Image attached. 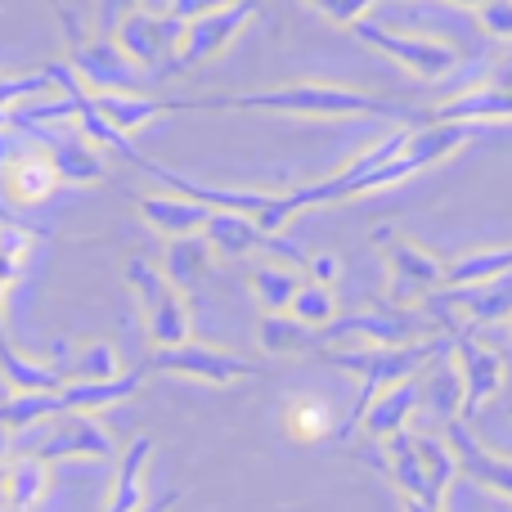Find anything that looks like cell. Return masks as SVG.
<instances>
[{
  "instance_id": "cell-25",
  "label": "cell",
  "mask_w": 512,
  "mask_h": 512,
  "mask_svg": "<svg viewBox=\"0 0 512 512\" xmlns=\"http://www.w3.org/2000/svg\"><path fill=\"white\" fill-rule=\"evenodd\" d=\"M95 104L104 108V117L117 126V131H140L149 126L153 117L167 113V99H153V95H135V90H99Z\"/></svg>"
},
{
  "instance_id": "cell-44",
  "label": "cell",
  "mask_w": 512,
  "mask_h": 512,
  "mask_svg": "<svg viewBox=\"0 0 512 512\" xmlns=\"http://www.w3.org/2000/svg\"><path fill=\"white\" fill-rule=\"evenodd\" d=\"M0 225H23V221H18V216H14V212H9V207H5V203H0ZM27 230H41V225H27Z\"/></svg>"
},
{
  "instance_id": "cell-10",
  "label": "cell",
  "mask_w": 512,
  "mask_h": 512,
  "mask_svg": "<svg viewBox=\"0 0 512 512\" xmlns=\"http://www.w3.org/2000/svg\"><path fill=\"white\" fill-rule=\"evenodd\" d=\"M23 140L41 144L45 158L54 162V171H59L63 185H95V180H104V158H99L95 140L90 135H72V131H54L50 122H23L14 126Z\"/></svg>"
},
{
  "instance_id": "cell-43",
  "label": "cell",
  "mask_w": 512,
  "mask_h": 512,
  "mask_svg": "<svg viewBox=\"0 0 512 512\" xmlns=\"http://www.w3.org/2000/svg\"><path fill=\"white\" fill-rule=\"evenodd\" d=\"M14 427H0V468H5V459H9V445H14Z\"/></svg>"
},
{
  "instance_id": "cell-8",
  "label": "cell",
  "mask_w": 512,
  "mask_h": 512,
  "mask_svg": "<svg viewBox=\"0 0 512 512\" xmlns=\"http://www.w3.org/2000/svg\"><path fill=\"white\" fill-rule=\"evenodd\" d=\"M149 373H180V378H198V382H212V387H230V382H248L261 373V364L248 360V355H234V351H216V346H167V351H153L144 360Z\"/></svg>"
},
{
  "instance_id": "cell-37",
  "label": "cell",
  "mask_w": 512,
  "mask_h": 512,
  "mask_svg": "<svg viewBox=\"0 0 512 512\" xmlns=\"http://www.w3.org/2000/svg\"><path fill=\"white\" fill-rule=\"evenodd\" d=\"M131 9H140V0H95V32H117V23H122Z\"/></svg>"
},
{
  "instance_id": "cell-21",
  "label": "cell",
  "mask_w": 512,
  "mask_h": 512,
  "mask_svg": "<svg viewBox=\"0 0 512 512\" xmlns=\"http://www.w3.org/2000/svg\"><path fill=\"white\" fill-rule=\"evenodd\" d=\"M149 369H135V373H117V378H104V382H86V378H72L63 387V400L68 409H81V414H95V409H108V405H122L131 400L135 391L144 387Z\"/></svg>"
},
{
  "instance_id": "cell-2",
  "label": "cell",
  "mask_w": 512,
  "mask_h": 512,
  "mask_svg": "<svg viewBox=\"0 0 512 512\" xmlns=\"http://www.w3.org/2000/svg\"><path fill=\"white\" fill-rule=\"evenodd\" d=\"M445 351V342H405V346H369V351H319V360L333 364V369H351L364 378L360 391V405L351 409V418L342 423V436L360 432V418L364 409L378 400V391H387L391 382H405L414 378L423 364H432L436 355Z\"/></svg>"
},
{
  "instance_id": "cell-40",
  "label": "cell",
  "mask_w": 512,
  "mask_h": 512,
  "mask_svg": "<svg viewBox=\"0 0 512 512\" xmlns=\"http://www.w3.org/2000/svg\"><path fill=\"white\" fill-rule=\"evenodd\" d=\"M18 153H23V149L14 144V126H0V171H5L9 162L18 158Z\"/></svg>"
},
{
  "instance_id": "cell-48",
  "label": "cell",
  "mask_w": 512,
  "mask_h": 512,
  "mask_svg": "<svg viewBox=\"0 0 512 512\" xmlns=\"http://www.w3.org/2000/svg\"><path fill=\"white\" fill-rule=\"evenodd\" d=\"M0 126H14V117H9V113H0Z\"/></svg>"
},
{
  "instance_id": "cell-16",
  "label": "cell",
  "mask_w": 512,
  "mask_h": 512,
  "mask_svg": "<svg viewBox=\"0 0 512 512\" xmlns=\"http://www.w3.org/2000/svg\"><path fill=\"white\" fill-rule=\"evenodd\" d=\"M135 212L144 216V225H153L167 239H189V234L207 230L216 207L194 203L185 194H144V198H135Z\"/></svg>"
},
{
  "instance_id": "cell-17",
  "label": "cell",
  "mask_w": 512,
  "mask_h": 512,
  "mask_svg": "<svg viewBox=\"0 0 512 512\" xmlns=\"http://www.w3.org/2000/svg\"><path fill=\"white\" fill-rule=\"evenodd\" d=\"M427 122H472V126L512 122V90H504L499 81H490V86H472V90H463V95L445 99L441 108H432Z\"/></svg>"
},
{
  "instance_id": "cell-32",
  "label": "cell",
  "mask_w": 512,
  "mask_h": 512,
  "mask_svg": "<svg viewBox=\"0 0 512 512\" xmlns=\"http://www.w3.org/2000/svg\"><path fill=\"white\" fill-rule=\"evenodd\" d=\"M50 90H59V86H54V77H50V68H36V72H0V113H14V108L32 104V99L50 95Z\"/></svg>"
},
{
  "instance_id": "cell-27",
  "label": "cell",
  "mask_w": 512,
  "mask_h": 512,
  "mask_svg": "<svg viewBox=\"0 0 512 512\" xmlns=\"http://www.w3.org/2000/svg\"><path fill=\"white\" fill-rule=\"evenodd\" d=\"M248 288L252 297L261 301V310H270V315H288L292 297H297L306 283H301L297 270H283V265H256L248 274Z\"/></svg>"
},
{
  "instance_id": "cell-42",
  "label": "cell",
  "mask_w": 512,
  "mask_h": 512,
  "mask_svg": "<svg viewBox=\"0 0 512 512\" xmlns=\"http://www.w3.org/2000/svg\"><path fill=\"white\" fill-rule=\"evenodd\" d=\"M400 508H405V512H445V508L423 504V499H414V495H400Z\"/></svg>"
},
{
  "instance_id": "cell-39",
  "label": "cell",
  "mask_w": 512,
  "mask_h": 512,
  "mask_svg": "<svg viewBox=\"0 0 512 512\" xmlns=\"http://www.w3.org/2000/svg\"><path fill=\"white\" fill-rule=\"evenodd\" d=\"M337 274H342V265H337L333 252H324V256H315V261H310V279H315V283H333Z\"/></svg>"
},
{
  "instance_id": "cell-1",
  "label": "cell",
  "mask_w": 512,
  "mask_h": 512,
  "mask_svg": "<svg viewBox=\"0 0 512 512\" xmlns=\"http://www.w3.org/2000/svg\"><path fill=\"white\" fill-rule=\"evenodd\" d=\"M167 113H283V117H315V122H346V117H400V122H427V113L396 104V99L369 95V90L333 86V81H292L274 90H248V95H203V99H171Z\"/></svg>"
},
{
  "instance_id": "cell-26",
  "label": "cell",
  "mask_w": 512,
  "mask_h": 512,
  "mask_svg": "<svg viewBox=\"0 0 512 512\" xmlns=\"http://www.w3.org/2000/svg\"><path fill=\"white\" fill-rule=\"evenodd\" d=\"M283 432L292 436V441L310 445V441H328V436L337 432L333 423V405H324V400L315 396H297L288 400V409H283Z\"/></svg>"
},
{
  "instance_id": "cell-15",
  "label": "cell",
  "mask_w": 512,
  "mask_h": 512,
  "mask_svg": "<svg viewBox=\"0 0 512 512\" xmlns=\"http://www.w3.org/2000/svg\"><path fill=\"white\" fill-rule=\"evenodd\" d=\"M445 436H450L454 454H459L463 477H472L477 486H486V490H495V495L512 499V459H499V454H490L486 445L472 436L468 418H454V423H445Z\"/></svg>"
},
{
  "instance_id": "cell-6",
  "label": "cell",
  "mask_w": 512,
  "mask_h": 512,
  "mask_svg": "<svg viewBox=\"0 0 512 512\" xmlns=\"http://www.w3.org/2000/svg\"><path fill=\"white\" fill-rule=\"evenodd\" d=\"M355 36H360L364 45H373L378 54H387V59H396L405 72H414L418 81H441L450 77L454 68H459V45L441 41V36H414V32H396V27L387 23H373V18H364V23H355Z\"/></svg>"
},
{
  "instance_id": "cell-3",
  "label": "cell",
  "mask_w": 512,
  "mask_h": 512,
  "mask_svg": "<svg viewBox=\"0 0 512 512\" xmlns=\"http://www.w3.org/2000/svg\"><path fill=\"white\" fill-rule=\"evenodd\" d=\"M126 283H131L135 301H140L144 328H149L153 346L167 351V346H185L189 342V306L180 297V283L167 270L149 261V256H126L122 265Z\"/></svg>"
},
{
  "instance_id": "cell-34",
  "label": "cell",
  "mask_w": 512,
  "mask_h": 512,
  "mask_svg": "<svg viewBox=\"0 0 512 512\" xmlns=\"http://www.w3.org/2000/svg\"><path fill=\"white\" fill-rule=\"evenodd\" d=\"M72 378H86V382H104V378H117V351L113 342H86L77 355H72Z\"/></svg>"
},
{
  "instance_id": "cell-13",
  "label": "cell",
  "mask_w": 512,
  "mask_h": 512,
  "mask_svg": "<svg viewBox=\"0 0 512 512\" xmlns=\"http://www.w3.org/2000/svg\"><path fill=\"white\" fill-rule=\"evenodd\" d=\"M454 351H459L463 373V418H477V409L504 391V360L490 346H481L472 333H454Z\"/></svg>"
},
{
  "instance_id": "cell-31",
  "label": "cell",
  "mask_w": 512,
  "mask_h": 512,
  "mask_svg": "<svg viewBox=\"0 0 512 512\" xmlns=\"http://www.w3.org/2000/svg\"><path fill=\"white\" fill-rule=\"evenodd\" d=\"M423 400H432V409L441 414V423L463 418V373L450 364H436L432 378L423 382Z\"/></svg>"
},
{
  "instance_id": "cell-29",
  "label": "cell",
  "mask_w": 512,
  "mask_h": 512,
  "mask_svg": "<svg viewBox=\"0 0 512 512\" xmlns=\"http://www.w3.org/2000/svg\"><path fill=\"white\" fill-rule=\"evenodd\" d=\"M212 243L198 239V234H189V239H171L167 248V274L180 283V288H194L198 279L207 274V261H212Z\"/></svg>"
},
{
  "instance_id": "cell-46",
  "label": "cell",
  "mask_w": 512,
  "mask_h": 512,
  "mask_svg": "<svg viewBox=\"0 0 512 512\" xmlns=\"http://www.w3.org/2000/svg\"><path fill=\"white\" fill-rule=\"evenodd\" d=\"M0 512H9V490H5V468H0Z\"/></svg>"
},
{
  "instance_id": "cell-35",
  "label": "cell",
  "mask_w": 512,
  "mask_h": 512,
  "mask_svg": "<svg viewBox=\"0 0 512 512\" xmlns=\"http://www.w3.org/2000/svg\"><path fill=\"white\" fill-rule=\"evenodd\" d=\"M306 5L315 9L319 18H328V23L355 27V23H364V18H369L373 5H387V0H306Z\"/></svg>"
},
{
  "instance_id": "cell-9",
  "label": "cell",
  "mask_w": 512,
  "mask_h": 512,
  "mask_svg": "<svg viewBox=\"0 0 512 512\" xmlns=\"http://www.w3.org/2000/svg\"><path fill=\"white\" fill-rule=\"evenodd\" d=\"M185 18L176 14H153V9H131V14L117 23V45L131 54L140 68H171L176 50L185 41Z\"/></svg>"
},
{
  "instance_id": "cell-11",
  "label": "cell",
  "mask_w": 512,
  "mask_h": 512,
  "mask_svg": "<svg viewBox=\"0 0 512 512\" xmlns=\"http://www.w3.org/2000/svg\"><path fill=\"white\" fill-rule=\"evenodd\" d=\"M32 454H41L45 463L59 459H117V445L108 436V427H99V418L81 414V409H68V414L54 418V427L32 445Z\"/></svg>"
},
{
  "instance_id": "cell-47",
  "label": "cell",
  "mask_w": 512,
  "mask_h": 512,
  "mask_svg": "<svg viewBox=\"0 0 512 512\" xmlns=\"http://www.w3.org/2000/svg\"><path fill=\"white\" fill-rule=\"evenodd\" d=\"M450 5H459V9H481L486 0H450Z\"/></svg>"
},
{
  "instance_id": "cell-23",
  "label": "cell",
  "mask_w": 512,
  "mask_h": 512,
  "mask_svg": "<svg viewBox=\"0 0 512 512\" xmlns=\"http://www.w3.org/2000/svg\"><path fill=\"white\" fill-rule=\"evenodd\" d=\"M5 490H9V512H32L50 490V468L41 454H18L5 463Z\"/></svg>"
},
{
  "instance_id": "cell-33",
  "label": "cell",
  "mask_w": 512,
  "mask_h": 512,
  "mask_svg": "<svg viewBox=\"0 0 512 512\" xmlns=\"http://www.w3.org/2000/svg\"><path fill=\"white\" fill-rule=\"evenodd\" d=\"M288 315L301 319L306 328H328V324L337 319V297H333V288H328V283H315V279H310L306 288L292 297Z\"/></svg>"
},
{
  "instance_id": "cell-19",
  "label": "cell",
  "mask_w": 512,
  "mask_h": 512,
  "mask_svg": "<svg viewBox=\"0 0 512 512\" xmlns=\"http://www.w3.org/2000/svg\"><path fill=\"white\" fill-rule=\"evenodd\" d=\"M423 405V387H418L414 378L405 382H391L387 391H378V400H373L369 409H364L360 418V432L369 436V441H387V436L405 432V423L414 418V409Z\"/></svg>"
},
{
  "instance_id": "cell-7",
  "label": "cell",
  "mask_w": 512,
  "mask_h": 512,
  "mask_svg": "<svg viewBox=\"0 0 512 512\" xmlns=\"http://www.w3.org/2000/svg\"><path fill=\"white\" fill-rule=\"evenodd\" d=\"M256 14H261V0H230L225 9H212V14L194 18V23L185 27V41H180L171 72H194V68H203V63H216L239 41V32Z\"/></svg>"
},
{
  "instance_id": "cell-22",
  "label": "cell",
  "mask_w": 512,
  "mask_h": 512,
  "mask_svg": "<svg viewBox=\"0 0 512 512\" xmlns=\"http://www.w3.org/2000/svg\"><path fill=\"white\" fill-rule=\"evenodd\" d=\"M153 459V436H135V445L122 454L113 477V495H108L104 512H140L144 508V472Z\"/></svg>"
},
{
  "instance_id": "cell-41",
  "label": "cell",
  "mask_w": 512,
  "mask_h": 512,
  "mask_svg": "<svg viewBox=\"0 0 512 512\" xmlns=\"http://www.w3.org/2000/svg\"><path fill=\"white\" fill-rule=\"evenodd\" d=\"M180 499H185V495H180V490H167V495H158V499H153V504H144L140 512H171V508L180 504Z\"/></svg>"
},
{
  "instance_id": "cell-36",
  "label": "cell",
  "mask_w": 512,
  "mask_h": 512,
  "mask_svg": "<svg viewBox=\"0 0 512 512\" xmlns=\"http://www.w3.org/2000/svg\"><path fill=\"white\" fill-rule=\"evenodd\" d=\"M477 18L495 41H512V0H486V5L477 9Z\"/></svg>"
},
{
  "instance_id": "cell-49",
  "label": "cell",
  "mask_w": 512,
  "mask_h": 512,
  "mask_svg": "<svg viewBox=\"0 0 512 512\" xmlns=\"http://www.w3.org/2000/svg\"><path fill=\"white\" fill-rule=\"evenodd\" d=\"M508 414H512V405H508Z\"/></svg>"
},
{
  "instance_id": "cell-4",
  "label": "cell",
  "mask_w": 512,
  "mask_h": 512,
  "mask_svg": "<svg viewBox=\"0 0 512 512\" xmlns=\"http://www.w3.org/2000/svg\"><path fill=\"white\" fill-rule=\"evenodd\" d=\"M477 131L481 126H472V122H423L418 131H409V144L387 162V167H378V171L355 180L351 198L373 194V189H391V185H400V180L418 176V171L436 167V162L454 158L459 149H468V144L477 140Z\"/></svg>"
},
{
  "instance_id": "cell-14",
  "label": "cell",
  "mask_w": 512,
  "mask_h": 512,
  "mask_svg": "<svg viewBox=\"0 0 512 512\" xmlns=\"http://www.w3.org/2000/svg\"><path fill=\"white\" fill-rule=\"evenodd\" d=\"M59 185L63 180H59V171H54V162L45 158L41 144H27V149L0 171V194H5L9 207H41Z\"/></svg>"
},
{
  "instance_id": "cell-45",
  "label": "cell",
  "mask_w": 512,
  "mask_h": 512,
  "mask_svg": "<svg viewBox=\"0 0 512 512\" xmlns=\"http://www.w3.org/2000/svg\"><path fill=\"white\" fill-rule=\"evenodd\" d=\"M495 81H499V86H504V90H512V59L504 63V72H499V77H495Z\"/></svg>"
},
{
  "instance_id": "cell-18",
  "label": "cell",
  "mask_w": 512,
  "mask_h": 512,
  "mask_svg": "<svg viewBox=\"0 0 512 512\" xmlns=\"http://www.w3.org/2000/svg\"><path fill=\"white\" fill-rule=\"evenodd\" d=\"M382 445H387V477L396 481L400 495H414V499H423V504H432V508H445V499L436 495L432 477H427V468H423V454H418V436L405 427V432L387 436Z\"/></svg>"
},
{
  "instance_id": "cell-5",
  "label": "cell",
  "mask_w": 512,
  "mask_h": 512,
  "mask_svg": "<svg viewBox=\"0 0 512 512\" xmlns=\"http://www.w3.org/2000/svg\"><path fill=\"white\" fill-rule=\"evenodd\" d=\"M373 243L387 252V301L391 306H414V301L445 288L450 261L418 248L414 239H405V234H396V230H373Z\"/></svg>"
},
{
  "instance_id": "cell-28",
  "label": "cell",
  "mask_w": 512,
  "mask_h": 512,
  "mask_svg": "<svg viewBox=\"0 0 512 512\" xmlns=\"http://www.w3.org/2000/svg\"><path fill=\"white\" fill-rule=\"evenodd\" d=\"M499 274H512V248H490V252H468L459 261H450L445 270V288H477Z\"/></svg>"
},
{
  "instance_id": "cell-20",
  "label": "cell",
  "mask_w": 512,
  "mask_h": 512,
  "mask_svg": "<svg viewBox=\"0 0 512 512\" xmlns=\"http://www.w3.org/2000/svg\"><path fill=\"white\" fill-rule=\"evenodd\" d=\"M432 297L441 306H463L472 324H499V319H512V274H499L477 288H441Z\"/></svg>"
},
{
  "instance_id": "cell-38",
  "label": "cell",
  "mask_w": 512,
  "mask_h": 512,
  "mask_svg": "<svg viewBox=\"0 0 512 512\" xmlns=\"http://www.w3.org/2000/svg\"><path fill=\"white\" fill-rule=\"evenodd\" d=\"M230 0H167V14L185 18V23H194V18L212 14V9H225Z\"/></svg>"
},
{
  "instance_id": "cell-24",
  "label": "cell",
  "mask_w": 512,
  "mask_h": 512,
  "mask_svg": "<svg viewBox=\"0 0 512 512\" xmlns=\"http://www.w3.org/2000/svg\"><path fill=\"white\" fill-rule=\"evenodd\" d=\"M256 337H261L265 355H315L319 342H324V333H306V324L292 315H270L265 310L261 324H256Z\"/></svg>"
},
{
  "instance_id": "cell-12",
  "label": "cell",
  "mask_w": 512,
  "mask_h": 512,
  "mask_svg": "<svg viewBox=\"0 0 512 512\" xmlns=\"http://www.w3.org/2000/svg\"><path fill=\"white\" fill-rule=\"evenodd\" d=\"M324 342H351V337H364L369 346H405L414 342L418 333H427L423 315H405V310H364V315H337L328 328H319Z\"/></svg>"
},
{
  "instance_id": "cell-30",
  "label": "cell",
  "mask_w": 512,
  "mask_h": 512,
  "mask_svg": "<svg viewBox=\"0 0 512 512\" xmlns=\"http://www.w3.org/2000/svg\"><path fill=\"white\" fill-rule=\"evenodd\" d=\"M418 454H423V468H427V477H432V486H436V495H450V486H454V477H463V468H459V454H454V445H450V436H418Z\"/></svg>"
}]
</instances>
